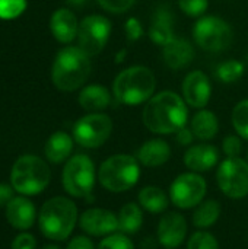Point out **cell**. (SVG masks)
Segmentation results:
<instances>
[{
  "label": "cell",
  "mask_w": 248,
  "mask_h": 249,
  "mask_svg": "<svg viewBox=\"0 0 248 249\" xmlns=\"http://www.w3.org/2000/svg\"><path fill=\"white\" fill-rule=\"evenodd\" d=\"M189 109L184 98L172 90H164L152 96L142 112L146 128L156 134H175L186 127Z\"/></svg>",
  "instance_id": "1"
},
{
  "label": "cell",
  "mask_w": 248,
  "mask_h": 249,
  "mask_svg": "<svg viewBox=\"0 0 248 249\" xmlns=\"http://www.w3.org/2000/svg\"><path fill=\"white\" fill-rule=\"evenodd\" d=\"M91 57L79 47H64L56 55L51 69L54 86L63 92L79 89L91 74Z\"/></svg>",
  "instance_id": "2"
},
{
  "label": "cell",
  "mask_w": 248,
  "mask_h": 249,
  "mask_svg": "<svg viewBox=\"0 0 248 249\" xmlns=\"http://www.w3.org/2000/svg\"><path fill=\"white\" fill-rule=\"evenodd\" d=\"M156 79L153 71L145 66H132L120 71L113 83L115 99L129 107L148 102L155 92Z\"/></svg>",
  "instance_id": "3"
},
{
  "label": "cell",
  "mask_w": 248,
  "mask_h": 249,
  "mask_svg": "<svg viewBox=\"0 0 248 249\" xmlns=\"http://www.w3.org/2000/svg\"><path fill=\"white\" fill-rule=\"evenodd\" d=\"M77 222V207L66 197L47 200L39 212L38 223L42 235L53 241H64L70 236Z\"/></svg>",
  "instance_id": "4"
},
{
  "label": "cell",
  "mask_w": 248,
  "mask_h": 249,
  "mask_svg": "<svg viewBox=\"0 0 248 249\" xmlns=\"http://www.w3.org/2000/svg\"><path fill=\"white\" fill-rule=\"evenodd\" d=\"M140 178L139 160L130 155H113L105 159L98 169L99 184L111 193L132 190Z\"/></svg>",
  "instance_id": "5"
},
{
  "label": "cell",
  "mask_w": 248,
  "mask_h": 249,
  "mask_svg": "<svg viewBox=\"0 0 248 249\" xmlns=\"http://www.w3.org/2000/svg\"><path fill=\"white\" fill-rule=\"evenodd\" d=\"M51 172L48 165L38 156H20L10 174L12 187L23 196H37L42 193L50 184Z\"/></svg>",
  "instance_id": "6"
},
{
  "label": "cell",
  "mask_w": 248,
  "mask_h": 249,
  "mask_svg": "<svg viewBox=\"0 0 248 249\" xmlns=\"http://www.w3.org/2000/svg\"><path fill=\"white\" fill-rule=\"evenodd\" d=\"M193 36L196 44L209 53H222L234 42L231 25L218 16L200 18L193 28Z\"/></svg>",
  "instance_id": "7"
},
{
  "label": "cell",
  "mask_w": 248,
  "mask_h": 249,
  "mask_svg": "<svg viewBox=\"0 0 248 249\" xmlns=\"http://www.w3.org/2000/svg\"><path fill=\"white\" fill-rule=\"evenodd\" d=\"M61 182L64 190L77 198L89 196L95 185V165L86 155L70 158L63 169Z\"/></svg>",
  "instance_id": "8"
},
{
  "label": "cell",
  "mask_w": 248,
  "mask_h": 249,
  "mask_svg": "<svg viewBox=\"0 0 248 249\" xmlns=\"http://www.w3.org/2000/svg\"><path fill=\"white\" fill-rule=\"evenodd\" d=\"M216 181L221 191L234 200L248 196V162L241 158H227L221 162Z\"/></svg>",
  "instance_id": "9"
},
{
  "label": "cell",
  "mask_w": 248,
  "mask_h": 249,
  "mask_svg": "<svg viewBox=\"0 0 248 249\" xmlns=\"http://www.w3.org/2000/svg\"><path fill=\"white\" fill-rule=\"evenodd\" d=\"M111 131V118L107 114L92 112L77 120L73 127V139L82 147L96 149L110 139Z\"/></svg>",
  "instance_id": "10"
},
{
  "label": "cell",
  "mask_w": 248,
  "mask_h": 249,
  "mask_svg": "<svg viewBox=\"0 0 248 249\" xmlns=\"http://www.w3.org/2000/svg\"><path fill=\"white\" fill-rule=\"evenodd\" d=\"M208 191L205 178L197 172H186L178 175L170 187V200L183 210L197 207Z\"/></svg>",
  "instance_id": "11"
},
{
  "label": "cell",
  "mask_w": 248,
  "mask_h": 249,
  "mask_svg": "<svg viewBox=\"0 0 248 249\" xmlns=\"http://www.w3.org/2000/svg\"><path fill=\"white\" fill-rule=\"evenodd\" d=\"M111 35V22L101 15L86 16L79 23L77 41L79 48L83 50L89 57L99 54L107 45Z\"/></svg>",
  "instance_id": "12"
},
{
  "label": "cell",
  "mask_w": 248,
  "mask_h": 249,
  "mask_svg": "<svg viewBox=\"0 0 248 249\" xmlns=\"http://www.w3.org/2000/svg\"><path fill=\"white\" fill-rule=\"evenodd\" d=\"M187 236V220L183 214L170 212L158 223L156 239L165 249L178 248Z\"/></svg>",
  "instance_id": "13"
},
{
  "label": "cell",
  "mask_w": 248,
  "mask_h": 249,
  "mask_svg": "<svg viewBox=\"0 0 248 249\" xmlns=\"http://www.w3.org/2000/svg\"><path fill=\"white\" fill-rule=\"evenodd\" d=\"M79 226L91 236H108L118 231V216L105 209H89L79 217Z\"/></svg>",
  "instance_id": "14"
},
{
  "label": "cell",
  "mask_w": 248,
  "mask_h": 249,
  "mask_svg": "<svg viewBox=\"0 0 248 249\" xmlns=\"http://www.w3.org/2000/svg\"><path fill=\"white\" fill-rule=\"evenodd\" d=\"M212 96V85L209 77L200 71L194 70L184 77L183 82V98L187 105L193 108H205Z\"/></svg>",
  "instance_id": "15"
},
{
  "label": "cell",
  "mask_w": 248,
  "mask_h": 249,
  "mask_svg": "<svg viewBox=\"0 0 248 249\" xmlns=\"http://www.w3.org/2000/svg\"><path fill=\"white\" fill-rule=\"evenodd\" d=\"M194 55L196 53H194L193 45L181 36L171 38L162 47L164 61L172 70H180V69L187 67L194 60Z\"/></svg>",
  "instance_id": "16"
},
{
  "label": "cell",
  "mask_w": 248,
  "mask_h": 249,
  "mask_svg": "<svg viewBox=\"0 0 248 249\" xmlns=\"http://www.w3.org/2000/svg\"><path fill=\"white\" fill-rule=\"evenodd\" d=\"M219 162V150L208 143L189 147L184 153V165L191 172H208Z\"/></svg>",
  "instance_id": "17"
},
{
  "label": "cell",
  "mask_w": 248,
  "mask_h": 249,
  "mask_svg": "<svg viewBox=\"0 0 248 249\" xmlns=\"http://www.w3.org/2000/svg\"><path fill=\"white\" fill-rule=\"evenodd\" d=\"M50 29L58 42H72L79 31V23L73 12L69 9H57L50 19Z\"/></svg>",
  "instance_id": "18"
},
{
  "label": "cell",
  "mask_w": 248,
  "mask_h": 249,
  "mask_svg": "<svg viewBox=\"0 0 248 249\" xmlns=\"http://www.w3.org/2000/svg\"><path fill=\"white\" fill-rule=\"evenodd\" d=\"M171 158V147L162 139H151L137 150V160L146 168H158Z\"/></svg>",
  "instance_id": "19"
},
{
  "label": "cell",
  "mask_w": 248,
  "mask_h": 249,
  "mask_svg": "<svg viewBox=\"0 0 248 249\" xmlns=\"http://www.w3.org/2000/svg\"><path fill=\"white\" fill-rule=\"evenodd\" d=\"M7 222L19 231L29 229L35 222V207L25 197H15L6 206Z\"/></svg>",
  "instance_id": "20"
},
{
  "label": "cell",
  "mask_w": 248,
  "mask_h": 249,
  "mask_svg": "<svg viewBox=\"0 0 248 249\" xmlns=\"http://www.w3.org/2000/svg\"><path fill=\"white\" fill-rule=\"evenodd\" d=\"M174 18L168 7H159L156 13L152 18L151 26H149V38L155 44L164 47L171 38H174L172 31Z\"/></svg>",
  "instance_id": "21"
},
{
  "label": "cell",
  "mask_w": 248,
  "mask_h": 249,
  "mask_svg": "<svg viewBox=\"0 0 248 249\" xmlns=\"http://www.w3.org/2000/svg\"><path fill=\"white\" fill-rule=\"evenodd\" d=\"M111 102V93L101 85H89L79 93V104L89 112H98L105 109Z\"/></svg>",
  "instance_id": "22"
},
{
  "label": "cell",
  "mask_w": 248,
  "mask_h": 249,
  "mask_svg": "<svg viewBox=\"0 0 248 249\" xmlns=\"http://www.w3.org/2000/svg\"><path fill=\"white\" fill-rule=\"evenodd\" d=\"M73 150V140L64 131H57L50 136L45 143V156L53 163L64 162Z\"/></svg>",
  "instance_id": "23"
},
{
  "label": "cell",
  "mask_w": 248,
  "mask_h": 249,
  "mask_svg": "<svg viewBox=\"0 0 248 249\" xmlns=\"http://www.w3.org/2000/svg\"><path fill=\"white\" fill-rule=\"evenodd\" d=\"M190 128L196 139L208 142V140H212L218 134L219 121H218V117L212 111L202 109L191 118Z\"/></svg>",
  "instance_id": "24"
},
{
  "label": "cell",
  "mask_w": 248,
  "mask_h": 249,
  "mask_svg": "<svg viewBox=\"0 0 248 249\" xmlns=\"http://www.w3.org/2000/svg\"><path fill=\"white\" fill-rule=\"evenodd\" d=\"M137 203L142 209L149 213H164L168 207V197L165 191L159 187L148 185L142 188L137 194Z\"/></svg>",
  "instance_id": "25"
},
{
  "label": "cell",
  "mask_w": 248,
  "mask_h": 249,
  "mask_svg": "<svg viewBox=\"0 0 248 249\" xmlns=\"http://www.w3.org/2000/svg\"><path fill=\"white\" fill-rule=\"evenodd\" d=\"M143 225V212L139 203H127L118 213V231L124 235H134Z\"/></svg>",
  "instance_id": "26"
},
{
  "label": "cell",
  "mask_w": 248,
  "mask_h": 249,
  "mask_svg": "<svg viewBox=\"0 0 248 249\" xmlns=\"http://www.w3.org/2000/svg\"><path fill=\"white\" fill-rule=\"evenodd\" d=\"M221 204L216 200L202 201L193 213V225L200 231L213 226L221 216Z\"/></svg>",
  "instance_id": "27"
},
{
  "label": "cell",
  "mask_w": 248,
  "mask_h": 249,
  "mask_svg": "<svg viewBox=\"0 0 248 249\" xmlns=\"http://www.w3.org/2000/svg\"><path fill=\"white\" fill-rule=\"evenodd\" d=\"M244 64L238 60H228L224 61L218 66L216 69V76L222 83H235L240 80L244 74Z\"/></svg>",
  "instance_id": "28"
},
{
  "label": "cell",
  "mask_w": 248,
  "mask_h": 249,
  "mask_svg": "<svg viewBox=\"0 0 248 249\" xmlns=\"http://www.w3.org/2000/svg\"><path fill=\"white\" fill-rule=\"evenodd\" d=\"M231 120L237 134L248 140V99L238 102L234 107Z\"/></svg>",
  "instance_id": "29"
},
{
  "label": "cell",
  "mask_w": 248,
  "mask_h": 249,
  "mask_svg": "<svg viewBox=\"0 0 248 249\" xmlns=\"http://www.w3.org/2000/svg\"><path fill=\"white\" fill-rule=\"evenodd\" d=\"M187 249H219V244L212 233L199 231L190 236Z\"/></svg>",
  "instance_id": "30"
},
{
  "label": "cell",
  "mask_w": 248,
  "mask_h": 249,
  "mask_svg": "<svg viewBox=\"0 0 248 249\" xmlns=\"http://www.w3.org/2000/svg\"><path fill=\"white\" fill-rule=\"evenodd\" d=\"M96 249H134V245L129 239L127 235H124L121 232H115L113 235L105 236L98 244Z\"/></svg>",
  "instance_id": "31"
},
{
  "label": "cell",
  "mask_w": 248,
  "mask_h": 249,
  "mask_svg": "<svg viewBox=\"0 0 248 249\" xmlns=\"http://www.w3.org/2000/svg\"><path fill=\"white\" fill-rule=\"evenodd\" d=\"M26 9V0H0V18L15 19Z\"/></svg>",
  "instance_id": "32"
},
{
  "label": "cell",
  "mask_w": 248,
  "mask_h": 249,
  "mask_svg": "<svg viewBox=\"0 0 248 249\" xmlns=\"http://www.w3.org/2000/svg\"><path fill=\"white\" fill-rule=\"evenodd\" d=\"M178 6L187 16L197 18L208 10L209 0H178Z\"/></svg>",
  "instance_id": "33"
},
{
  "label": "cell",
  "mask_w": 248,
  "mask_h": 249,
  "mask_svg": "<svg viewBox=\"0 0 248 249\" xmlns=\"http://www.w3.org/2000/svg\"><path fill=\"white\" fill-rule=\"evenodd\" d=\"M99 6L110 13H124L129 10L136 0H96Z\"/></svg>",
  "instance_id": "34"
},
{
  "label": "cell",
  "mask_w": 248,
  "mask_h": 249,
  "mask_svg": "<svg viewBox=\"0 0 248 249\" xmlns=\"http://www.w3.org/2000/svg\"><path fill=\"white\" fill-rule=\"evenodd\" d=\"M222 149L228 158H240V153L243 150V142L238 136H227L224 139Z\"/></svg>",
  "instance_id": "35"
},
{
  "label": "cell",
  "mask_w": 248,
  "mask_h": 249,
  "mask_svg": "<svg viewBox=\"0 0 248 249\" xmlns=\"http://www.w3.org/2000/svg\"><path fill=\"white\" fill-rule=\"evenodd\" d=\"M124 32H126V38L129 42H134V41L140 39L143 35V28H142V23L139 22V19L129 18L124 25Z\"/></svg>",
  "instance_id": "36"
},
{
  "label": "cell",
  "mask_w": 248,
  "mask_h": 249,
  "mask_svg": "<svg viewBox=\"0 0 248 249\" xmlns=\"http://www.w3.org/2000/svg\"><path fill=\"white\" fill-rule=\"evenodd\" d=\"M35 238L29 233H20L18 235L13 242H12V249H35Z\"/></svg>",
  "instance_id": "37"
},
{
  "label": "cell",
  "mask_w": 248,
  "mask_h": 249,
  "mask_svg": "<svg viewBox=\"0 0 248 249\" xmlns=\"http://www.w3.org/2000/svg\"><path fill=\"white\" fill-rule=\"evenodd\" d=\"M66 249H95L94 242L86 236H76L72 239Z\"/></svg>",
  "instance_id": "38"
},
{
  "label": "cell",
  "mask_w": 248,
  "mask_h": 249,
  "mask_svg": "<svg viewBox=\"0 0 248 249\" xmlns=\"http://www.w3.org/2000/svg\"><path fill=\"white\" fill-rule=\"evenodd\" d=\"M177 142L181 144V146H189L193 143L194 140V134L191 131V128H187V127H183L181 130H178L177 133Z\"/></svg>",
  "instance_id": "39"
},
{
  "label": "cell",
  "mask_w": 248,
  "mask_h": 249,
  "mask_svg": "<svg viewBox=\"0 0 248 249\" xmlns=\"http://www.w3.org/2000/svg\"><path fill=\"white\" fill-rule=\"evenodd\" d=\"M13 200V187L0 184V207L7 206Z\"/></svg>",
  "instance_id": "40"
},
{
  "label": "cell",
  "mask_w": 248,
  "mask_h": 249,
  "mask_svg": "<svg viewBox=\"0 0 248 249\" xmlns=\"http://www.w3.org/2000/svg\"><path fill=\"white\" fill-rule=\"evenodd\" d=\"M152 239H153V238H146L140 247L143 249H155L156 248V245H155V241H152Z\"/></svg>",
  "instance_id": "41"
},
{
  "label": "cell",
  "mask_w": 248,
  "mask_h": 249,
  "mask_svg": "<svg viewBox=\"0 0 248 249\" xmlns=\"http://www.w3.org/2000/svg\"><path fill=\"white\" fill-rule=\"evenodd\" d=\"M88 0H66V3L72 4V6H76V7H80L86 3Z\"/></svg>",
  "instance_id": "42"
},
{
  "label": "cell",
  "mask_w": 248,
  "mask_h": 249,
  "mask_svg": "<svg viewBox=\"0 0 248 249\" xmlns=\"http://www.w3.org/2000/svg\"><path fill=\"white\" fill-rule=\"evenodd\" d=\"M124 54H126V50H123L120 54H117V58H115V63H121L123 61V57H124Z\"/></svg>",
  "instance_id": "43"
},
{
  "label": "cell",
  "mask_w": 248,
  "mask_h": 249,
  "mask_svg": "<svg viewBox=\"0 0 248 249\" xmlns=\"http://www.w3.org/2000/svg\"><path fill=\"white\" fill-rule=\"evenodd\" d=\"M41 249H60L58 247H56V245H45V247H42Z\"/></svg>",
  "instance_id": "44"
},
{
  "label": "cell",
  "mask_w": 248,
  "mask_h": 249,
  "mask_svg": "<svg viewBox=\"0 0 248 249\" xmlns=\"http://www.w3.org/2000/svg\"><path fill=\"white\" fill-rule=\"evenodd\" d=\"M247 162H248V152H247Z\"/></svg>",
  "instance_id": "45"
}]
</instances>
